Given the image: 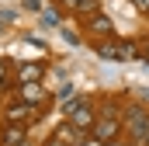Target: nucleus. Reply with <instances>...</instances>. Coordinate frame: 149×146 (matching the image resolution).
<instances>
[{
    "label": "nucleus",
    "instance_id": "nucleus-1",
    "mask_svg": "<svg viewBox=\"0 0 149 146\" xmlns=\"http://www.w3.org/2000/svg\"><path fill=\"white\" fill-rule=\"evenodd\" d=\"M121 132L139 146V143L149 136V108H142V105L128 108V111H125V122H121Z\"/></svg>",
    "mask_w": 149,
    "mask_h": 146
},
{
    "label": "nucleus",
    "instance_id": "nucleus-2",
    "mask_svg": "<svg viewBox=\"0 0 149 146\" xmlns=\"http://www.w3.org/2000/svg\"><path fill=\"white\" fill-rule=\"evenodd\" d=\"M97 56L108 59V63H132L139 56V49H135V42H101Z\"/></svg>",
    "mask_w": 149,
    "mask_h": 146
},
{
    "label": "nucleus",
    "instance_id": "nucleus-3",
    "mask_svg": "<svg viewBox=\"0 0 149 146\" xmlns=\"http://www.w3.org/2000/svg\"><path fill=\"white\" fill-rule=\"evenodd\" d=\"M114 136H121V118L118 115H101L90 129V139H97V143H114Z\"/></svg>",
    "mask_w": 149,
    "mask_h": 146
},
{
    "label": "nucleus",
    "instance_id": "nucleus-4",
    "mask_svg": "<svg viewBox=\"0 0 149 146\" xmlns=\"http://www.w3.org/2000/svg\"><path fill=\"white\" fill-rule=\"evenodd\" d=\"M94 122H97V111L90 108V101H83V105L70 115V125L80 129V132H90V129H94Z\"/></svg>",
    "mask_w": 149,
    "mask_h": 146
},
{
    "label": "nucleus",
    "instance_id": "nucleus-5",
    "mask_svg": "<svg viewBox=\"0 0 149 146\" xmlns=\"http://www.w3.org/2000/svg\"><path fill=\"white\" fill-rule=\"evenodd\" d=\"M28 118H31V105H24V101H10L3 108V122L7 125H24Z\"/></svg>",
    "mask_w": 149,
    "mask_h": 146
},
{
    "label": "nucleus",
    "instance_id": "nucleus-6",
    "mask_svg": "<svg viewBox=\"0 0 149 146\" xmlns=\"http://www.w3.org/2000/svg\"><path fill=\"white\" fill-rule=\"evenodd\" d=\"M87 32L94 38H111L114 35V21L108 14H94V18H87Z\"/></svg>",
    "mask_w": 149,
    "mask_h": 146
},
{
    "label": "nucleus",
    "instance_id": "nucleus-7",
    "mask_svg": "<svg viewBox=\"0 0 149 146\" xmlns=\"http://www.w3.org/2000/svg\"><path fill=\"white\" fill-rule=\"evenodd\" d=\"M42 77H45V66H42V63H21L17 73H14L17 84H38Z\"/></svg>",
    "mask_w": 149,
    "mask_h": 146
},
{
    "label": "nucleus",
    "instance_id": "nucleus-8",
    "mask_svg": "<svg viewBox=\"0 0 149 146\" xmlns=\"http://www.w3.org/2000/svg\"><path fill=\"white\" fill-rule=\"evenodd\" d=\"M21 101L31 105V108H35V105H45V101H49V91H45L42 84H21Z\"/></svg>",
    "mask_w": 149,
    "mask_h": 146
},
{
    "label": "nucleus",
    "instance_id": "nucleus-9",
    "mask_svg": "<svg viewBox=\"0 0 149 146\" xmlns=\"http://www.w3.org/2000/svg\"><path fill=\"white\" fill-rule=\"evenodd\" d=\"M28 139V129L24 125H3L0 129V146H21Z\"/></svg>",
    "mask_w": 149,
    "mask_h": 146
},
{
    "label": "nucleus",
    "instance_id": "nucleus-10",
    "mask_svg": "<svg viewBox=\"0 0 149 146\" xmlns=\"http://www.w3.org/2000/svg\"><path fill=\"white\" fill-rule=\"evenodd\" d=\"M56 136H59V139H63V143H66V146H83V143H87V139H90L87 132H80V129H73L70 122H63V125L56 129Z\"/></svg>",
    "mask_w": 149,
    "mask_h": 146
},
{
    "label": "nucleus",
    "instance_id": "nucleus-11",
    "mask_svg": "<svg viewBox=\"0 0 149 146\" xmlns=\"http://www.w3.org/2000/svg\"><path fill=\"white\" fill-rule=\"evenodd\" d=\"M76 14H87V18L101 14V0H80V4H76Z\"/></svg>",
    "mask_w": 149,
    "mask_h": 146
},
{
    "label": "nucleus",
    "instance_id": "nucleus-12",
    "mask_svg": "<svg viewBox=\"0 0 149 146\" xmlns=\"http://www.w3.org/2000/svg\"><path fill=\"white\" fill-rule=\"evenodd\" d=\"M83 101H87V98H66V101H63V105H59V111H63V115H66V118H70V115H73V111L80 108V105H83Z\"/></svg>",
    "mask_w": 149,
    "mask_h": 146
},
{
    "label": "nucleus",
    "instance_id": "nucleus-13",
    "mask_svg": "<svg viewBox=\"0 0 149 146\" xmlns=\"http://www.w3.org/2000/svg\"><path fill=\"white\" fill-rule=\"evenodd\" d=\"M42 25H45V28H56V25H59V11L45 7V11H42Z\"/></svg>",
    "mask_w": 149,
    "mask_h": 146
},
{
    "label": "nucleus",
    "instance_id": "nucleus-14",
    "mask_svg": "<svg viewBox=\"0 0 149 146\" xmlns=\"http://www.w3.org/2000/svg\"><path fill=\"white\" fill-rule=\"evenodd\" d=\"M7 80H10V63L0 59V87H7Z\"/></svg>",
    "mask_w": 149,
    "mask_h": 146
},
{
    "label": "nucleus",
    "instance_id": "nucleus-15",
    "mask_svg": "<svg viewBox=\"0 0 149 146\" xmlns=\"http://www.w3.org/2000/svg\"><path fill=\"white\" fill-rule=\"evenodd\" d=\"M132 4H135V11H139V14H149V0H132Z\"/></svg>",
    "mask_w": 149,
    "mask_h": 146
},
{
    "label": "nucleus",
    "instance_id": "nucleus-16",
    "mask_svg": "<svg viewBox=\"0 0 149 146\" xmlns=\"http://www.w3.org/2000/svg\"><path fill=\"white\" fill-rule=\"evenodd\" d=\"M56 4H59V7H70V11H76V4H80V0H56Z\"/></svg>",
    "mask_w": 149,
    "mask_h": 146
},
{
    "label": "nucleus",
    "instance_id": "nucleus-17",
    "mask_svg": "<svg viewBox=\"0 0 149 146\" xmlns=\"http://www.w3.org/2000/svg\"><path fill=\"white\" fill-rule=\"evenodd\" d=\"M24 7H31V11H42V0H24Z\"/></svg>",
    "mask_w": 149,
    "mask_h": 146
},
{
    "label": "nucleus",
    "instance_id": "nucleus-18",
    "mask_svg": "<svg viewBox=\"0 0 149 146\" xmlns=\"http://www.w3.org/2000/svg\"><path fill=\"white\" fill-rule=\"evenodd\" d=\"M45 146H66V143H63L59 136H52V139H49V143H45Z\"/></svg>",
    "mask_w": 149,
    "mask_h": 146
},
{
    "label": "nucleus",
    "instance_id": "nucleus-19",
    "mask_svg": "<svg viewBox=\"0 0 149 146\" xmlns=\"http://www.w3.org/2000/svg\"><path fill=\"white\" fill-rule=\"evenodd\" d=\"M142 59H146V63H149V42H146V45H142Z\"/></svg>",
    "mask_w": 149,
    "mask_h": 146
},
{
    "label": "nucleus",
    "instance_id": "nucleus-20",
    "mask_svg": "<svg viewBox=\"0 0 149 146\" xmlns=\"http://www.w3.org/2000/svg\"><path fill=\"white\" fill-rule=\"evenodd\" d=\"M142 98H146V101H149V87H146V91H142Z\"/></svg>",
    "mask_w": 149,
    "mask_h": 146
},
{
    "label": "nucleus",
    "instance_id": "nucleus-21",
    "mask_svg": "<svg viewBox=\"0 0 149 146\" xmlns=\"http://www.w3.org/2000/svg\"><path fill=\"white\" fill-rule=\"evenodd\" d=\"M139 146H149V136H146V139H142V143H139Z\"/></svg>",
    "mask_w": 149,
    "mask_h": 146
}]
</instances>
